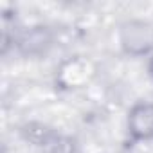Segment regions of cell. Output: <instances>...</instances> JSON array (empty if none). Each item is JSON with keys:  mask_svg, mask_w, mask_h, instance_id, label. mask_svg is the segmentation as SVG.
Listing matches in <instances>:
<instances>
[{"mask_svg": "<svg viewBox=\"0 0 153 153\" xmlns=\"http://www.w3.org/2000/svg\"><path fill=\"white\" fill-rule=\"evenodd\" d=\"M130 131L137 139H148L153 135V105H137L130 114Z\"/></svg>", "mask_w": 153, "mask_h": 153, "instance_id": "obj_1", "label": "cell"}, {"mask_svg": "<svg viewBox=\"0 0 153 153\" xmlns=\"http://www.w3.org/2000/svg\"><path fill=\"white\" fill-rule=\"evenodd\" d=\"M22 133H24L25 140L33 142L34 146H40L42 149H43V148L51 142V139L54 137V131H52L49 126L42 124V123H29V124H25V126L22 128Z\"/></svg>", "mask_w": 153, "mask_h": 153, "instance_id": "obj_2", "label": "cell"}]
</instances>
